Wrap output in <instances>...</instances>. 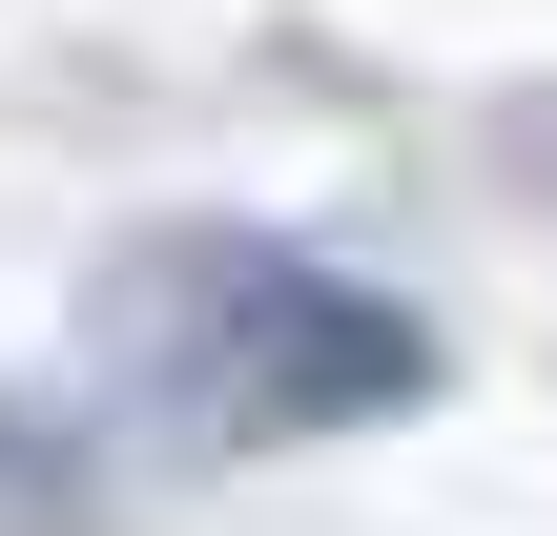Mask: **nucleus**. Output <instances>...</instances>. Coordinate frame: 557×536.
<instances>
[{"label": "nucleus", "instance_id": "nucleus-1", "mask_svg": "<svg viewBox=\"0 0 557 536\" xmlns=\"http://www.w3.org/2000/svg\"><path fill=\"white\" fill-rule=\"evenodd\" d=\"M103 372L165 413V434H351V413H393V392H434V331L372 289V269H331V248H289V227H165V248H124V289H103Z\"/></svg>", "mask_w": 557, "mask_h": 536}]
</instances>
